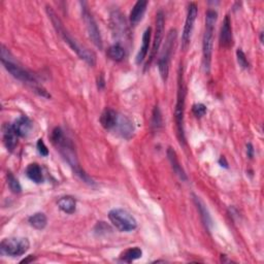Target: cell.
<instances>
[{"label":"cell","mask_w":264,"mask_h":264,"mask_svg":"<svg viewBox=\"0 0 264 264\" xmlns=\"http://www.w3.org/2000/svg\"><path fill=\"white\" fill-rule=\"evenodd\" d=\"M51 140L52 143L58 148L62 157H63L64 160L68 163V165L71 167L74 174L78 175L84 183L90 186H94L95 182L80 166V163L77 154H75V150L73 148L72 143L64 135L63 131H62L60 127H56L53 130Z\"/></svg>","instance_id":"obj_1"},{"label":"cell","mask_w":264,"mask_h":264,"mask_svg":"<svg viewBox=\"0 0 264 264\" xmlns=\"http://www.w3.org/2000/svg\"><path fill=\"white\" fill-rule=\"evenodd\" d=\"M47 14L49 16V19L51 20L57 33L61 36V39L63 40L70 47L72 51L77 53V55L82 60H84L87 64H89L90 66H94L96 64V55L94 54V52L80 45L73 39V37L69 34V32L65 29L63 23L61 22L60 18L57 16V14L51 6H47Z\"/></svg>","instance_id":"obj_2"},{"label":"cell","mask_w":264,"mask_h":264,"mask_svg":"<svg viewBox=\"0 0 264 264\" xmlns=\"http://www.w3.org/2000/svg\"><path fill=\"white\" fill-rule=\"evenodd\" d=\"M1 63L15 79L32 86L35 92H37L40 95L45 97H51V95H49L44 88L40 87L39 84H37L34 74L19 64L18 61H16L14 56L8 51V49H6L3 45L1 46Z\"/></svg>","instance_id":"obj_3"},{"label":"cell","mask_w":264,"mask_h":264,"mask_svg":"<svg viewBox=\"0 0 264 264\" xmlns=\"http://www.w3.org/2000/svg\"><path fill=\"white\" fill-rule=\"evenodd\" d=\"M218 14L213 9H209L206 14V29L203 41V63L205 71L210 72L211 63V55H212V47H213V32H215V25L217 22Z\"/></svg>","instance_id":"obj_4"},{"label":"cell","mask_w":264,"mask_h":264,"mask_svg":"<svg viewBox=\"0 0 264 264\" xmlns=\"http://www.w3.org/2000/svg\"><path fill=\"white\" fill-rule=\"evenodd\" d=\"M185 102H186V88L184 85L183 71L181 72V67L179 70V79H178V97L177 105L174 108V121L177 125L178 137L181 145L186 144L185 130H184V114H185Z\"/></svg>","instance_id":"obj_5"},{"label":"cell","mask_w":264,"mask_h":264,"mask_svg":"<svg viewBox=\"0 0 264 264\" xmlns=\"http://www.w3.org/2000/svg\"><path fill=\"white\" fill-rule=\"evenodd\" d=\"M177 37H178L177 29H170V31L166 36V41L164 46H163L160 57L158 59V69L163 82H166L168 79L170 60L175 47V43H177Z\"/></svg>","instance_id":"obj_6"},{"label":"cell","mask_w":264,"mask_h":264,"mask_svg":"<svg viewBox=\"0 0 264 264\" xmlns=\"http://www.w3.org/2000/svg\"><path fill=\"white\" fill-rule=\"evenodd\" d=\"M110 223L121 232H130L136 229L137 222L129 211L123 209H114L108 212Z\"/></svg>","instance_id":"obj_7"},{"label":"cell","mask_w":264,"mask_h":264,"mask_svg":"<svg viewBox=\"0 0 264 264\" xmlns=\"http://www.w3.org/2000/svg\"><path fill=\"white\" fill-rule=\"evenodd\" d=\"M30 248V242L26 237H10L4 238L0 244L1 252L10 257L22 256Z\"/></svg>","instance_id":"obj_8"},{"label":"cell","mask_w":264,"mask_h":264,"mask_svg":"<svg viewBox=\"0 0 264 264\" xmlns=\"http://www.w3.org/2000/svg\"><path fill=\"white\" fill-rule=\"evenodd\" d=\"M82 17L84 20V23L86 25V29L88 32V35H89L90 40L94 44L95 47H97L99 50H102L104 48V43H103V37L102 34H100L99 28L97 26V23L93 17V15L90 12V10L88 9V7L83 5L82 7Z\"/></svg>","instance_id":"obj_9"},{"label":"cell","mask_w":264,"mask_h":264,"mask_svg":"<svg viewBox=\"0 0 264 264\" xmlns=\"http://www.w3.org/2000/svg\"><path fill=\"white\" fill-rule=\"evenodd\" d=\"M164 25H165V19H164V14H163L162 10H159L156 15V30H155V37L153 42V47L151 50L149 60L146 64V69L150 67V65L153 63L154 59L156 58V55L159 51L160 45L163 40V35H164Z\"/></svg>","instance_id":"obj_10"},{"label":"cell","mask_w":264,"mask_h":264,"mask_svg":"<svg viewBox=\"0 0 264 264\" xmlns=\"http://www.w3.org/2000/svg\"><path fill=\"white\" fill-rule=\"evenodd\" d=\"M197 12H198L197 5L193 2L190 3L189 6H188L185 26H184V30L182 34V48L184 50H187L190 45L192 32L194 29V24H195L196 17H197Z\"/></svg>","instance_id":"obj_11"},{"label":"cell","mask_w":264,"mask_h":264,"mask_svg":"<svg viewBox=\"0 0 264 264\" xmlns=\"http://www.w3.org/2000/svg\"><path fill=\"white\" fill-rule=\"evenodd\" d=\"M232 28L229 16H226L220 32V45L223 48H230L232 46Z\"/></svg>","instance_id":"obj_12"},{"label":"cell","mask_w":264,"mask_h":264,"mask_svg":"<svg viewBox=\"0 0 264 264\" xmlns=\"http://www.w3.org/2000/svg\"><path fill=\"white\" fill-rule=\"evenodd\" d=\"M11 125L12 127H14L16 133L19 135V137H27L33 128L32 121L26 116H22L18 118L14 122V124Z\"/></svg>","instance_id":"obj_13"},{"label":"cell","mask_w":264,"mask_h":264,"mask_svg":"<svg viewBox=\"0 0 264 264\" xmlns=\"http://www.w3.org/2000/svg\"><path fill=\"white\" fill-rule=\"evenodd\" d=\"M118 118H119V114L111 108H106L104 110V112L100 116V124H102V126L106 129V130H111V129H115L117 122H118Z\"/></svg>","instance_id":"obj_14"},{"label":"cell","mask_w":264,"mask_h":264,"mask_svg":"<svg viewBox=\"0 0 264 264\" xmlns=\"http://www.w3.org/2000/svg\"><path fill=\"white\" fill-rule=\"evenodd\" d=\"M147 6H148V1H146V0H138V1L134 4L129 16L131 26H136V25L143 20V17L147 10Z\"/></svg>","instance_id":"obj_15"},{"label":"cell","mask_w":264,"mask_h":264,"mask_svg":"<svg viewBox=\"0 0 264 264\" xmlns=\"http://www.w3.org/2000/svg\"><path fill=\"white\" fill-rule=\"evenodd\" d=\"M18 137L19 135L16 133L12 125L6 124L3 127V143L9 152H12L18 146Z\"/></svg>","instance_id":"obj_16"},{"label":"cell","mask_w":264,"mask_h":264,"mask_svg":"<svg viewBox=\"0 0 264 264\" xmlns=\"http://www.w3.org/2000/svg\"><path fill=\"white\" fill-rule=\"evenodd\" d=\"M167 157H168V160L170 162L171 167H172L174 173L178 175L180 180L186 182L188 180L187 174H186L185 170L183 169V167L181 165L177 153H175V151L172 148H170V147L167 149Z\"/></svg>","instance_id":"obj_17"},{"label":"cell","mask_w":264,"mask_h":264,"mask_svg":"<svg viewBox=\"0 0 264 264\" xmlns=\"http://www.w3.org/2000/svg\"><path fill=\"white\" fill-rule=\"evenodd\" d=\"M115 129H117L118 133L124 138H129L134 131L132 122L126 116L123 115H119Z\"/></svg>","instance_id":"obj_18"},{"label":"cell","mask_w":264,"mask_h":264,"mask_svg":"<svg viewBox=\"0 0 264 264\" xmlns=\"http://www.w3.org/2000/svg\"><path fill=\"white\" fill-rule=\"evenodd\" d=\"M151 36H152V28L149 27L145 30L143 34L142 47L136 55V64L143 63L144 60L147 58V55L149 53V49H150V44H151Z\"/></svg>","instance_id":"obj_19"},{"label":"cell","mask_w":264,"mask_h":264,"mask_svg":"<svg viewBox=\"0 0 264 264\" xmlns=\"http://www.w3.org/2000/svg\"><path fill=\"white\" fill-rule=\"evenodd\" d=\"M192 196H193L194 204H195L197 210L199 211L201 220H203V222H204L205 226L207 227V229L208 230H211V226H212V220H211V217L210 215V212H209L206 205L204 204V201L201 200L198 196H196L195 194H192Z\"/></svg>","instance_id":"obj_20"},{"label":"cell","mask_w":264,"mask_h":264,"mask_svg":"<svg viewBox=\"0 0 264 264\" xmlns=\"http://www.w3.org/2000/svg\"><path fill=\"white\" fill-rule=\"evenodd\" d=\"M111 27L115 34L123 35L126 31V22L123 19V16L120 11H115L111 14Z\"/></svg>","instance_id":"obj_21"},{"label":"cell","mask_w":264,"mask_h":264,"mask_svg":"<svg viewBox=\"0 0 264 264\" xmlns=\"http://www.w3.org/2000/svg\"><path fill=\"white\" fill-rule=\"evenodd\" d=\"M58 208L65 213L71 215L75 211L77 208V201L72 196H63L58 200Z\"/></svg>","instance_id":"obj_22"},{"label":"cell","mask_w":264,"mask_h":264,"mask_svg":"<svg viewBox=\"0 0 264 264\" xmlns=\"http://www.w3.org/2000/svg\"><path fill=\"white\" fill-rule=\"evenodd\" d=\"M27 177L35 184H41L44 182V175L41 166L37 163H31L26 168Z\"/></svg>","instance_id":"obj_23"},{"label":"cell","mask_w":264,"mask_h":264,"mask_svg":"<svg viewBox=\"0 0 264 264\" xmlns=\"http://www.w3.org/2000/svg\"><path fill=\"white\" fill-rule=\"evenodd\" d=\"M28 222L33 228L37 230H43L46 228L48 224V218L44 212H35L34 215L29 217Z\"/></svg>","instance_id":"obj_24"},{"label":"cell","mask_w":264,"mask_h":264,"mask_svg":"<svg viewBox=\"0 0 264 264\" xmlns=\"http://www.w3.org/2000/svg\"><path fill=\"white\" fill-rule=\"evenodd\" d=\"M107 57L116 62H120L125 58V49L120 44H115L107 49Z\"/></svg>","instance_id":"obj_25"},{"label":"cell","mask_w":264,"mask_h":264,"mask_svg":"<svg viewBox=\"0 0 264 264\" xmlns=\"http://www.w3.org/2000/svg\"><path fill=\"white\" fill-rule=\"evenodd\" d=\"M142 256H143V251L140 248L134 247L125 251V252L121 255V260L124 262L130 263L132 261L142 258Z\"/></svg>","instance_id":"obj_26"},{"label":"cell","mask_w":264,"mask_h":264,"mask_svg":"<svg viewBox=\"0 0 264 264\" xmlns=\"http://www.w3.org/2000/svg\"><path fill=\"white\" fill-rule=\"evenodd\" d=\"M6 179H7V185L9 187V189L12 193H21L22 191V187H21V184L19 182V180L15 177L14 174H12L11 172H7L6 174Z\"/></svg>","instance_id":"obj_27"},{"label":"cell","mask_w":264,"mask_h":264,"mask_svg":"<svg viewBox=\"0 0 264 264\" xmlns=\"http://www.w3.org/2000/svg\"><path fill=\"white\" fill-rule=\"evenodd\" d=\"M152 128L155 130H159L162 125H163V121H162V116H161V111L159 109L158 106H155L154 110H153V116H152Z\"/></svg>","instance_id":"obj_28"},{"label":"cell","mask_w":264,"mask_h":264,"mask_svg":"<svg viewBox=\"0 0 264 264\" xmlns=\"http://www.w3.org/2000/svg\"><path fill=\"white\" fill-rule=\"evenodd\" d=\"M236 58H237V62L238 64H240V66L244 69H248L250 64H249V61L247 59V56L246 54L244 53V51L242 49H237L236 51Z\"/></svg>","instance_id":"obj_29"},{"label":"cell","mask_w":264,"mask_h":264,"mask_svg":"<svg viewBox=\"0 0 264 264\" xmlns=\"http://www.w3.org/2000/svg\"><path fill=\"white\" fill-rule=\"evenodd\" d=\"M192 111L197 118H201L207 114V106L203 104H196L193 106Z\"/></svg>","instance_id":"obj_30"},{"label":"cell","mask_w":264,"mask_h":264,"mask_svg":"<svg viewBox=\"0 0 264 264\" xmlns=\"http://www.w3.org/2000/svg\"><path fill=\"white\" fill-rule=\"evenodd\" d=\"M36 147H37V150H39V152H40V154H41L42 156L47 157V156L49 155V150H48L46 144L44 143V141L42 140V138H41V140L37 141Z\"/></svg>","instance_id":"obj_31"},{"label":"cell","mask_w":264,"mask_h":264,"mask_svg":"<svg viewBox=\"0 0 264 264\" xmlns=\"http://www.w3.org/2000/svg\"><path fill=\"white\" fill-rule=\"evenodd\" d=\"M247 155L250 159H252L254 157V148L252 144H250V143L247 145Z\"/></svg>","instance_id":"obj_32"},{"label":"cell","mask_w":264,"mask_h":264,"mask_svg":"<svg viewBox=\"0 0 264 264\" xmlns=\"http://www.w3.org/2000/svg\"><path fill=\"white\" fill-rule=\"evenodd\" d=\"M105 87V80L103 75H100V79L98 80V89H104Z\"/></svg>","instance_id":"obj_33"},{"label":"cell","mask_w":264,"mask_h":264,"mask_svg":"<svg viewBox=\"0 0 264 264\" xmlns=\"http://www.w3.org/2000/svg\"><path fill=\"white\" fill-rule=\"evenodd\" d=\"M219 163H220V164H221V166H224V167H226V168L228 167V163L226 162V159H225L223 156L220 158V160H219Z\"/></svg>","instance_id":"obj_34"},{"label":"cell","mask_w":264,"mask_h":264,"mask_svg":"<svg viewBox=\"0 0 264 264\" xmlns=\"http://www.w3.org/2000/svg\"><path fill=\"white\" fill-rule=\"evenodd\" d=\"M31 260H34V258L32 257V256H29V258L28 259H24L23 261H21V263H28L29 261H31Z\"/></svg>","instance_id":"obj_35"},{"label":"cell","mask_w":264,"mask_h":264,"mask_svg":"<svg viewBox=\"0 0 264 264\" xmlns=\"http://www.w3.org/2000/svg\"><path fill=\"white\" fill-rule=\"evenodd\" d=\"M260 41L263 44V33H261V35H260Z\"/></svg>","instance_id":"obj_36"}]
</instances>
